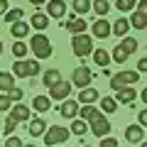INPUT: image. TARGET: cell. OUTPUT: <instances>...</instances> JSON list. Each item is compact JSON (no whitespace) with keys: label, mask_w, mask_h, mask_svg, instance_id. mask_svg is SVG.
<instances>
[{"label":"cell","mask_w":147,"mask_h":147,"mask_svg":"<svg viewBox=\"0 0 147 147\" xmlns=\"http://www.w3.org/2000/svg\"><path fill=\"white\" fill-rule=\"evenodd\" d=\"M79 113H81V118L88 120L91 132H93L96 137H103V135H108V132H110V123L103 118V113H100L98 108H91V103H84V108H81Z\"/></svg>","instance_id":"6da1fadb"},{"label":"cell","mask_w":147,"mask_h":147,"mask_svg":"<svg viewBox=\"0 0 147 147\" xmlns=\"http://www.w3.org/2000/svg\"><path fill=\"white\" fill-rule=\"evenodd\" d=\"M12 74H15L17 79H30V76H37V74H39V61H34V59H30V61L17 59V61L12 64Z\"/></svg>","instance_id":"7a4b0ae2"},{"label":"cell","mask_w":147,"mask_h":147,"mask_svg":"<svg viewBox=\"0 0 147 147\" xmlns=\"http://www.w3.org/2000/svg\"><path fill=\"white\" fill-rule=\"evenodd\" d=\"M30 49L34 52L37 59H49L52 57V44H49V39L44 34H34L30 39Z\"/></svg>","instance_id":"3957f363"},{"label":"cell","mask_w":147,"mask_h":147,"mask_svg":"<svg viewBox=\"0 0 147 147\" xmlns=\"http://www.w3.org/2000/svg\"><path fill=\"white\" fill-rule=\"evenodd\" d=\"M71 47H74V54L76 57H88L91 52H93V42H91V37L88 34H74V39H71Z\"/></svg>","instance_id":"277c9868"},{"label":"cell","mask_w":147,"mask_h":147,"mask_svg":"<svg viewBox=\"0 0 147 147\" xmlns=\"http://www.w3.org/2000/svg\"><path fill=\"white\" fill-rule=\"evenodd\" d=\"M71 130L69 127H61V125H52L44 135V145H59V142H66Z\"/></svg>","instance_id":"5b68a950"},{"label":"cell","mask_w":147,"mask_h":147,"mask_svg":"<svg viewBox=\"0 0 147 147\" xmlns=\"http://www.w3.org/2000/svg\"><path fill=\"white\" fill-rule=\"evenodd\" d=\"M140 79V71H120L115 76H110V88H123V86H130Z\"/></svg>","instance_id":"8992f818"},{"label":"cell","mask_w":147,"mask_h":147,"mask_svg":"<svg viewBox=\"0 0 147 147\" xmlns=\"http://www.w3.org/2000/svg\"><path fill=\"white\" fill-rule=\"evenodd\" d=\"M93 81V71L86 66H79V69H74V76H71V84L76 86V88H86V86Z\"/></svg>","instance_id":"52a82bcc"},{"label":"cell","mask_w":147,"mask_h":147,"mask_svg":"<svg viewBox=\"0 0 147 147\" xmlns=\"http://www.w3.org/2000/svg\"><path fill=\"white\" fill-rule=\"evenodd\" d=\"M69 93H71V84L69 81H59L57 86L49 88V98H54V100H64Z\"/></svg>","instance_id":"ba28073f"},{"label":"cell","mask_w":147,"mask_h":147,"mask_svg":"<svg viewBox=\"0 0 147 147\" xmlns=\"http://www.w3.org/2000/svg\"><path fill=\"white\" fill-rule=\"evenodd\" d=\"M91 30H93V37H98V39H105V37L113 34V25H110V22H105L103 17H100V20H96Z\"/></svg>","instance_id":"9c48e42d"},{"label":"cell","mask_w":147,"mask_h":147,"mask_svg":"<svg viewBox=\"0 0 147 147\" xmlns=\"http://www.w3.org/2000/svg\"><path fill=\"white\" fill-rule=\"evenodd\" d=\"M64 12H66V3H64V0H49V3H47V15L49 17L61 20Z\"/></svg>","instance_id":"30bf717a"},{"label":"cell","mask_w":147,"mask_h":147,"mask_svg":"<svg viewBox=\"0 0 147 147\" xmlns=\"http://www.w3.org/2000/svg\"><path fill=\"white\" fill-rule=\"evenodd\" d=\"M142 135H145V127L137 123V125H130V127H125V140L127 142H142Z\"/></svg>","instance_id":"8fae6325"},{"label":"cell","mask_w":147,"mask_h":147,"mask_svg":"<svg viewBox=\"0 0 147 147\" xmlns=\"http://www.w3.org/2000/svg\"><path fill=\"white\" fill-rule=\"evenodd\" d=\"M79 110H81V108H79V103H76V100H66V98H64L59 113H61L64 118H76V115H79Z\"/></svg>","instance_id":"7c38bea8"},{"label":"cell","mask_w":147,"mask_h":147,"mask_svg":"<svg viewBox=\"0 0 147 147\" xmlns=\"http://www.w3.org/2000/svg\"><path fill=\"white\" fill-rule=\"evenodd\" d=\"M64 27H66L69 32H74V34H81L84 30H88V25H86L84 17H71V20L64 22Z\"/></svg>","instance_id":"4fadbf2b"},{"label":"cell","mask_w":147,"mask_h":147,"mask_svg":"<svg viewBox=\"0 0 147 147\" xmlns=\"http://www.w3.org/2000/svg\"><path fill=\"white\" fill-rule=\"evenodd\" d=\"M135 98H137V91H135V88H127V86H123V88L115 91V100H118V103H132Z\"/></svg>","instance_id":"5bb4252c"},{"label":"cell","mask_w":147,"mask_h":147,"mask_svg":"<svg viewBox=\"0 0 147 147\" xmlns=\"http://www.w3.org/2000/svg\"><path fill=\"white\" fill-rule=\"evenodd\" d=\"M10 118H15L17 123L30 120V108H25V103H17L15 108H10Z\"/></svg>","instance_id":"9a60e30c"},{"label":"cell","mask_w":147,"mask_h":147,"mask_svg":"<svg viewBox=\"0 0 147 147\" xmlns=\"http://www.w3.org/2000/svg\"><path fill=\"white\" fill-rule=\"evenodd\" d=\"M10 32H12V37H15V39H22V37L30 34V25H27L25 20H17V22H12Z\"/></svg>","instance_id":"2e32d148"},{"label":"cell","mask_w":147,"mask_h":147,"mask_svg":"<svg viewBox=\"0 0 147 147\" xmlns=\"http://www.w3.org/2000/svg\"><path fill=\"white\" fill-rule=\"evenodd\" d=\"M42 81H44V88H52V86H57L59 81H61V74H59V69H47Z\"/></svg>","instance_id":"e0dca14e"},{"label":"cell","mask_w":147,"mask_h":147,"mask_svg":"<svg viewBox=\"0 0 147 147\" xmlns=\"http://www.w3.org/2000/svg\"><path fill=\"white\" fill-rule=\"evenodd\" d=\"M32 108H34L37 113H47V110L52 108V100H49L47 96H34V98H32Z\"/></svg>","instance_id":"ac0fdd59"},{"label":"cell","mask_w":147,"mask_h":147,"mask_svg":"<svg viewBox=\"0 0 147 147\" xmlns=\"http://www.w3.org/2000/svg\"><path fill=\"white\" fill-rule=\"evenodd\" d=\"M30 25L34 27V30H47L49 27V15H44V12H34L30 20Z\"/></svg>","instance_id":"d6986e66"},{"label":"cell","mask_w":147,"mask_h":147,"mask_svg":"<svg viewBox=\"0 0 147 147\" xmlns=\"http://www.w3.org/2000/svg\"><path fill=\"white\" fill-rule=\"evenodd\" d=\"M93 100H98V91L96 88H81V93H79V103L84 105V103H93Z\"/></svg>","instance_id":"ffe728a7"},{"label":"cell","mask_w":147,"mask_h":147,"mask_svg":"<svg viewBox=\"0 0 147 147\" xmlns=\"http://www.w3.org/2000/svg\"><path fill=\"white\" fill-rule=\"evenodd\" d=\"M130 25L135 27V30H147V15H145V12H140V10H135V12H132V17H130Z\"/></svg>","instance_id":"44dd1931"},{"label":"cell","mask_w":147,"mask_h":147,"mask_svg":"<svg viewBox=\"0 0 147 147\" xmlns=\"http://www.w3.org/2000/svg\"><path fill=\"white\" fill-rule=\"evenodd\" d=\"M91 10H93V3H91V0H74V12H76V15L84 17L86 12H91Z\"/></svg>","instance_id":"7402d4cb"},{"label":"cell","mask_w":147,"mask_h":147,"mask_svg":"<svg viewBox=\"0 0 147 147\" xmlns=\"http://www.w3.org/2000/svg\"><path fill=\"white\" fill-rule=\"evenodd\" d=\"M130 20H125V17H120V20L115 22V25H113V34H118V37H125L127 32H130Z\"/></svg>","instance_id":"603a6c76"},{"label":"cell","mask_w":147,"mask_h":147,"mask_svg":"<svg viewBox=\"0 0 147 147\" xmlns=\"http://www.w3.org/2000/svg\"><path fill=\"white\" fill-rule=\"evenodd\" d=\"M44 120L42 118H34V120H30V135L32 137H39V135H44Z\"/></svg>","instance_id":"cb8c5ba5"},{"label":"cell","mask_w":147,"mask_h":147,"mask_svg":"<svg viewBox=\"0 0 147 147\" xmlns=\"http://www.w3.org/2000/svg\"><path fill=\"white\" fill-rule=\"evenodd\" d=\"M88 130H91V125L86 123V118H84V120H74L71 123V132H74V135H79V137H84Z\"/></svg>","instance_id":"d4e9b609"},{"label":"cell","mask_w":147,"mask_h":147,"mask_svg":"<svg viewBox=\"0 0 147 147\" xmlns=\"http://www.w3.org/2000/svg\"><path fill=\"white\" fill-rule=\"evenodd\" d=\"M12 86H15V74L3 71V74H0V91H10Z\"/></svg>","instance_id":"484cf974"},{"label":"cell","mask_w":147,"mask_h":147,"mask_svg":"<svg viewBox=\"0 0 147 147\" xmlns=\"http://www.w3.org/2000/svg\"><path fill=\"white\" fill-rule=\"evenodd\" d=\"M93 59H96V64H98L100 69H105V66L110 64V54L105 52V49H96V52H93Z\"/></svg>","instance_id":"4316f807"},{"label":"cell","mask_w":147,"mask_h":147,"mask_svg":"<svg viewBox=\"0 0 147 147\" xmlns=\"http://www.w3.org/2000/svg\"><path fill=\"white\" fill-rule=\"evenodd\" d=\"M100 108H103V113H115L118 110V100L110 98V96H105V98L100 100Z\"/></svg>","instance_id":"83f0119b"},{"label":"cell","mask_w":147,"mask_h":147,"mask_svg":"<svg viewBox=\"0 0 147 147\" xmlns=\"http://www.w3.org/2000/svg\"><path fill=\"white\" fill-rule=\"evenodd\" d=\"M93 12H96V15H100V17H105L110 12L108 0H96V3H93Z\"/></svg>","instance_id":"f1b7e54d"},{"label":"cell","mask_w":147,"mask_h":147,"mask_svg":"<svg viewBox=\"0 0 147 147\" xmlns=\"http://www.w3.org/2000/svg\"><path fill=\"white\" fill-rule=\"evenodd\" d=\"M27 49H30V47H27V44L22 42V39H17V42L12 44V54H15L17 59H25V54H27Z\"/></svg>","instance_id":"f546056e"},{"label":"cell","mask_w":147,"mask_h":147,"mask_svg":"<svg viewBox=\"0 0 147 147\" xmlns=\"http://www.w3.org/2000/svg\"><path fill=\"white\" fill-rule=\"evenodd\" d=\"M22 15H25V12H22L20 7H10V10L5 12V22H10V25H12V22L22 20Z\"/></svg>","instance_id":"4dcf8cb0"},{"label":"cell","mask_w":147,"mask_h":147,"mask_svg":"<svg viewBox=\"0 0 147 147\" xmlns=\"http://www.w3.org/2000/svg\"><path fill=\"white\" fill-rule=\"evenodd\" d=\"M127 57H130V54H127V52H125V49H123V47H120V44H118V47H115V49H113V59H115V61H118V64H125V61H127Z\"/></svg>","instance_id":"1f68e13d"},{"label":"cell","mask_w":147,"mask_h":147,"mask_svg":"<svg viewBox=\"0 0 147 147\" xmlns=\"http://www.w3.org/2000/svg\"><path fill=\"white\" fill-rule=\"evenodd\" d=\"M120 47L125 49L127 54H132V52H135V49H137V39H132V37H125V39H123V42H120Z\"/></svg>","instance_id":"d6a6232c"},{"label":"cell","mask_w":147,"mask_h":147,"mask_svg":"<svg viewBox=\"0 0 147 147\" xmlns=\"http://www.w3.org/2000/svg\"><path fill=\"white\" fill-rule=\"evenodd\" d=\"M12 108V98L7 93H3L0 96V113H5V110H10Z\"/></svg>","instance_id":"836d02e7"},{"label":"cell","mask_w":147,"mask_h":147,"mask_svg":"<svg viewBox=\"0 0 147 147\" xmlns=\"http://www.w3.org/2000/svg\"><path fill=\"white\" fill-rule=\"evenodd\" d=\"M5 93L10 96L12 100H22V98H25V91H22V88H15V86H12L10 91H5Z\"/></svg>","instance_id":"e575fe53"},{"label":"cell","mask_w":147,"mask_h":147,"mask_svg":"<svg viewBox=\"0 0 147 147\" xmlns=\"http://www.w3.org/2000/svg\"><path fill=\"white\" fill-rule=\"evenodd\" d=\"M135 5H137L135 0H118V10H123V12H125V10H132Z\"/></svg>","instance_id":"d590c367"},{"label":"cell","mask_w":147,"mask_h":147,"mask_svg":"<svg viewBox=\"0 0 147 147\" xmlns=\"http://www.w3.org/2000/svg\"><path fill=\"white\" fill-rule=\"evenodd\" d=\"M15 125H17V120H15V118H10V115H7V120H5V135H10V132L15 130Z\"/></svg>","instance_id":"8d00e7d4"},{"label":"cell","mask_w":147,"mask_h":147,"mask_svg":"<svg viewBox=\"0 0 147 147\" xmlns=\"http://www.w3.org/2000/svg\"><path fill=\"white\" fill-rule=\"evenodd\" d=\"M137 120H140L142 127H147V108H142L140 113H137Z\"/></svg>","instance_id":"74e56055"},{"label":"cell","mask_w":147,"mask_h":147,"mask_svg":"<svg viewBox=\"0 0 147 147\" xmlns=\"http://www.w3.org/2000/svg\"><path fill=\"white\" fill-rule=\"evenodd\" d=\"M100 142H103L105 147H115V145H118V140H115V137H105V135L100 137Z\"/></svg>","instance_id":"f35d334b"},{"label":"cell","mask_w":147,"mask_h":147,"mask_svg":"<svg viewBox=\"0 0 147 147\" xmlns=\"http://www.w3.org/2000/svg\"><path fill=\"white\" fill-rule=\"evenodd\" d=\"M5 145H10V147H22V140H20V137H7Z\"/></svg>","instance_id":"ab89813d"},{"label":"cell","mask_w":147,"mask_h":147,"mask_svg":"<svg viewBox=\"0 0 147 147\" xmlns=\"http://www.w3.org/2000/svg\"><path fill=\"white\" fill-rule=\"evenodd\" d=\"M137 69H140L142 74H147V57H145V59H140V61H137Z\"/></svg>","instance_id":"60d3db41"},{"label":"cell","mask_w":147,"mask_h":147,"mask_svg":"<svg viewBox=\"0 0 147 147\" xmlns=\"http://www.w3.org/2000/svg\"><path fill=\"white\" fill-rule=\"evenodd\" d=\"M137 10H140V12H145V15H147V0H140V3H137Z\"/></svg>","instance_id":"b9f144b4"},{"label":"cell","mask_w":147,"mask_h":147,"mask_svg":"<svg viewBox=\"0 0 147 147\" xmlns=\"http://www.w3.org/2000/svg\"><path fill=\"white\" fill-rule=\"evenodd\" d=\"M7 10H10V7H7V0H0V15H5Z\"/></svg>","instance_id":"7bdbcfd3"},{"label":"cell","mask_w":147,"mask_h":147,"mask_svg":"<svg viewBox=\"0 0 147 147\" xmlns=\"http://www.w3.org/2000/svg\"><path fill=\"white\" fill-rule=\"evenodd\" d=\"M142 103H147V88H142Z\"/></svg>","instance_id":"ee69618b"},{"label":"cell","mask_w":147,"mask_h":147,"mask_svg":"<svg viewBox=\"0 0 147 147\" xmlns=\"http://www.w3.org/2000/svg\"><path fill=\"white\" fill-rule=\"evenodd\" d=\"M30 3H32V5H42L44 0H30Z\"/></svg>","instance_id":"f6af8a7d"},{"label":"cell","mask_w":147,"mask_h":147,"mask_svg":"<svg viewBox=\"0 0 147 147\" xmlns=\"http://www.w3.org/2000/svg\"><path fill=\"white\" fill-rule=\"evenodd\" d=\"M0 54H3V42H0Z\"/></svg>","instance_id":"bcb514c9"}]
</instances>
